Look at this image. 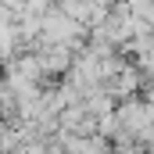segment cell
I'll return each instance as SVG.
<instances>
[{"label": "cell", "instance_id": "cell-1", "mask_svg": "<svg viewBox=\"0 0 154 154\" xmlns=\"http://www.w3.org/2000/svg\"><path fill=\"white\" fill-rule=\"evenodd\" d=\"M79 32H82V22L72 18L68 11H47L43 14V36H47V43H68Z\"/></svg>", "mask_w": 154, "mask_h": 154}]
</instances>
